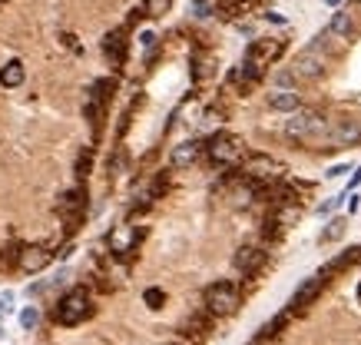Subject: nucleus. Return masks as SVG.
Listing matches in <instances>:
<instances>
[{
  "label": "nucleus",
  "instance_id": "obj_30",
  "mask_svg": "<svg viewBox=\"0 0 361 345\" xmlns=\"http://www.w3.org/2000/svg\"><path fill=\"white\" fill-rule=\"evenodd\" d=\"M325 3H331V7H338V3H342V0H325Z\"/></svg>",
  "mask_w": 361,
  "mask_h": 345
},
{
  "label": "nucleus",
  "instance_id": "obj_29",
  "mask_svg": "<svg viewBox=\"0 0 361 345\" xmlns=\"http://www.w3.org/2000/svg\"><path fill=\"white\" fill-rule=\"evenodd\" d=\"M358 183H361V169H355V176H351V190H355Z\"/></svg>",
  "mask_w": 361,
  "mask_h": 345
},
{
  "label": "nucleus",
  "instance_id": "obj_26",
  "mask_svg": "<svg viewBox=\"0 0 361 345\" xmlns=\"http://www.w3.org/2000/svg\"><path fill=\"white\" fill-rule=\"evenodd\" d=\"M342 199H345V196H335V199H328V203H322V206H318V212H322V216H325V212L338 210V203H342Z\"/></svg>",
  "mask_w": 361,
  "mask_h": 345
},
{
  "label": "nucleus",
  "instance_id": "obj_9",
  "mask_svg": "<svg viewBox=\"0 0 361 345\" xmlns=\"http://www.w3.org/2000/svg\"><path fill=\"white\" fill-rule=\"evenodd\" d=\"M50 249H44V246H27V249H20L17 253V262H20V269L24 272H40L50 266Z\"/></svg>",
  "mask_w": 361,
  "mask_h": 345
},
{
  "label": "nucleus",
  "instance_id": "obj_28",
  "mask_svg": "<svg viewBox=\"0 0 361 345\" xmlns=\"http://www.w3.org/2000/svg\"><path fill=\"white\" fill-rule=\"evenodd\" d=\"M345 173H348V166H331V169H328L331 180H335V176H345Z\"/></svg>",
  "mask_w": 361,
  "mask_h": 345
},
{
  "label": "nucleus",
  "instance_id": "obj_13",
  "mask_svg": "<svg viewBox=\"0 0 361 345\" xmlns=\"http://www.w3.org/2000/svg\"><path fill=\"white\" fill-rule=\"evenodd\" d=\"M199 153H202V143H179L176 150H173V156H169V163L176 166V169H182V166H193L199 160Z\"/></svg>",
  "mask_w": 361,
  "mask_h": 345
},
{
  "label": "nucleus",
  "instance_id": "obj_20",
  "mask_svg": "<svg viewBox=\"0 0 361 345\" xmlns=\"http://www.w3.org/2000/svg\"><path fill=\"white\" fill-rule=\"evenodd\" d=\"M37 322H40V312H37V305H27V309L20 312V326H24L27 332H30L33 326H37Z\"/></svg>",
  "mask_w": 361,
  "mask_h": 345
},
{
  "label": "nucleus",
  "instance_id": "obj_16",
  "mask_svg": "<svg viewBox=\"0 0 361 345\" xmlns=\"http://www.w3.org/2000/svg\"><path fill=\"white\" fill-rule=\"evenodd\" d=\"M24 76H27L24 63H20V60H7V63H3V70H0V83L14 90V87H20V83H24Z\"/></svg>",
  "mask_w": 361,
  "mask_h": 345
},
{
  "label": "nucleus",
  "instance_id": "obj_19",
  "mask_svg": "<svg viewBox=\"0 0 361 345\" xmlns=\"http://www.w3.org/2000/svg\"><path fill=\"white\" fill-rule=\"evenodd\" d=\"M169 3L173 0H143V14L146 17H163L169 10Z\"/></svg>",
  "mask_w": 361,
  "mask_h": 345
},
{
  "label": "nucleus",
  "instance_id": "obj_8",
  "mask_svg": "<svg viewBox=\"0 0 361 345\" xmlns=\"http://www.w3.org/2000/svg\"><path fill=\"white\" fill-rule=\"evenodd\" d=\"M322 289H325V272L308 276V279L295 289V296H292V302H288V312H301V309H308V305L318 299V292H322Z\"/></svg>",
  "mask_w": 361,
  "mask_h": 345
},
{
  "label": "nucleus",
  "instance_id": "obj_17",
  "mask_svg": "<svg viewBox=\"0 0 361 345\" xmlns=\"http://www.w3.org/2000/svg\"><path fill=\"white\" fill-rule=\"evenodd\" d=\"M301 216V206L299 203H282V210L275 212V226H292L295 219Z\"/></svg>",
  "mask_w": 361,
  "mask_h": 345
},
{
  "label": "nucleus",
  "instance_id": "obj_22",
  "mask_svg": "<svg viewBox=\"0 0 361 345\" xmlns=\"http://www.w3.org/2000/svg\"><path fill=\"white\" fill-rule=\"evenodd\" d=\"M90 166H93V150L87 146V150L80 153V160H76V176H87V173H90Z\"/></svg>",
  "mask_w": 361,
  "mask_h": 345
},
{
  "label": "nucleus",
  "instance_id": "obj_18",
  "mask_svg": "<svg viewBox=\"0 0 361 345\" xmlns=\"http://www.w3.org/2000/svg\"><path fill=\"white\" fill-rule=\"evenodd\" d=\"M345 219H331L328 223V229H325V233H322V242H335V239H342V236H345Z\"/></svg>",
  "mask_w": 361,
  "mask_h": 345
},
{
  "label": "nucleus",
  "instance_id": "obj_11",
  "mask_svg": "<svg viewBox=\"0 0 361 345\" xmlns=\"http://www.w3.org/2000/svg\"><path fill=\"white\" fill-rule=\"evenodd\" d=\"M103 53L113 67H123L126 60V31H109L103 37Z\"/></svg>",
  "mask_w": 361,
  "mask_h": 345
},
{
  "label": "nucleus",
  "instance_id": "obj_4",
  "mask_svg": "<svg viewBox=\"0 0 361 345\" xmlns=\"http://www.w3.org/2000/svg\"><path fill=\"white\" fill-rule=\"evenodd\" d=\"M209 156H212V163L236 166L242 160V140L232 133H215L209 140Z\"/></svg>",
  "mask_w": 361,
  "mask_h": 345
},
{
  "label": "nucleus",
  "instance_id": "obj_7",
  "mask_svg": "<svg viewBox=\"0 0 361 345\" xmlns=\"http://www.w3.org/2000/svg\"><path fill=\"white\" fill-rule=\"evenodd\" d=\"M355 143H361V123L342 120L331 126L328 140H325V150H345V146H355Z\"/></svg>",
  "mask_w": 361,
  "mask_h": 345
},
{
  "label": "nucleus",
  "instance_id": "obj_6",
  "mask_svg": "<svg viewBox=\"0 0 361 345\" xmlns=\"http://www.w3.org/2000/svg\"><path fill=\"white\" fill-rule=\"evenodd\" d=\"M83 210H87V193L83 190H67L57 203V212L63 216L67 229H76V223L83 219Z\"/></svg>",
  "mask_w": 361,
  "mask_h": 345
},
{
  "label": "nucleus",
  "instance_id": "obj_2",
  "mask_svg": "<svg viewBox=\"0 0 361 345\" xmlns=\"http://www.w3.org/2000/svg\"><path fill=\"white\" fill-rule=\"evenodd\" d=\"M236 309H239L236 283H215L206 289V312L209 315H232Z\"/></svg>",
  "mask_w": 361,
  "mask_h": 345
},
{
  "label": "nucleus",
  "instance_id": "obj_1",
  "mask_svg": "<svg viewBox=\"0 0 361 345\" xmlns=\"http://www.w3.org/2000/svg\"><path fill=\"white\" fill-rule=\"evenodd\" d=\"M90 312H93L90 296H87L83 289H73V292H67V296L57 302V322H60V326H80Z\"/></svg>",
  "mask_w": 361,
  "mask_h": 345
},
{
  "label": "nucleus",
  "instance_id": "obj_10",
  "mask_svg": "<svg viewBox=\"0 0 361 345\" xmlns=\"http://www.w3.org/2000/svg\"><path fill=\"white\" fill-rule=\"evenodd\" d=\"M262 262H265V253L256 249V246H242L239 253H236V259H232V266H236L242 276H256V272L262 269Z\"/></svg>",
  "mask_w": 361,
  "mask_h": 345
},
{
  "label": "nucleus",
  "instance_id": "obj_3",
  "mask_svg": "<svg viewBox=\"0 0 361 345\" xmlns=\"http://www.w3.org/2000/svg\"><path fill=\"white\" fill-rule=\"evenodd\" d=\"M242 173H245V180H252V183H272L285 173V166L279 163V160H272V156L256 153V156H249V160L242 163Z\"/></svg>",
  "mask_w": 361,
  "mask_h": 345
},
{
  "label": "nucleus",
  "instance_id": "obj_31",
  "mask_svg": "<svg viewBox=\"0 0 361 345\" xmlns=\"http://www.w3.org/2000/svg\"><path fill=\"white\" fill-rule=\"evenodd\" d=\"M358 3H361V0H358Z\"/></svg>",
  "mask_w": 361,
  "mask_h": 345
},
{
  "label": "nucleus",
  "instance_id": "obj_24",
  "mask_svg": "<svg viewBox=\"0 0 361 345\" xmlns=\"http://www.w3.org/2000/svg\"><path fill=\"white\" fill-rule=\"evenodd\" d=\"M123 169H126V153L116 150V156L109 160V176H120Z\"/></svg>",
  "mask_w": 361,
  "mask_h": 345
},
{
  "label": "nucleus",
  "instance_id": "obj_14",
  "mask_svg": "<svg viewBox=\"0 0 361 345\" xmlns=\"http://www.w3.org/2000/svg\"><path fill=\"white\" fill-rule=\"evenodd\" d=\"M269 106L279 113H295V110H301V100L295 90H275L269 93Z\"/></svg>",
  "mask_w": 361,
  "mask_h": 345
},
{
  "label": "nucleus",
  "instance_id": "obj_21",
  "mask_svg": "<svg viewBox=\"0 0 361 345\" xmlns=\"http://www.w3.org/2000/svg\"><path fill=\"white\" fill-rule=\"evenodd\" d=\"M193 14L202 17V20L212 17V14H215V0H193Z\"/></svg>",
  "mask_w": 361,
  "mask_h": 345
},
{
  "label": "nucleus",
  "instance_id": "obj_25",
  "mask_svg": "<svg viewBox=\"0 0 361 345\" xmlns=\"http://www.w3.org/2000/svg\"><path fill=\"white\" fill-rule=\"evenodd\" d=\"M299 76L292 74V70H282V74H275V83H279V90H292V83H295Z\"/></svg>",
  "mask_w": 361,
  "mask_h": 345
},
{
  "label": "nucleus",
  "instance_id": "obj_23",
  "mask_svg": "<svg viewBox=\"0 0 361 345\" xmlns=\"http://www.w3.org/2000/svg\"><path fill=\"white\" fill-rule=\"evenodd\" d=\"M163 289H146V292H143V302H146V305H150V309H159V305H163Z\"/></svg>",
  "mask_w": 361,
  "mask_h": 345
},
{
  "label": "nucleus",
  "instance_id": "obj_27",
  "mask_svg": "<svg viewBox=\"0 0 361 345\" xmlns=\"http://www.w3.org/2000/svg\"><path fill=\"white\" fill-rule=\"evenodd\" d=\"M139 47L152 53V47H156V33H143V37H139Z\"/></svg>",
  "mask_w": 361,
  "mask_h": 345
},
{
  "label": "nucleus",
  "instance_id": "obj_12",
  "mask_svg": "<svg viewBox=\"0 0 361 345\" xmlns=\"http://www.w3.org/2000/svg\"><path fill=\"white\" fill-rule=\"evenodd\" d=\"M328 31L335 33V37H338V40H351V37H355V33L361 31L358 24H355V14H351V10H338V14L331 17V24H328Z\"/></svg>",
  "mask_w": 361,
  "mask_h": 345
},
{
  "label": "nucleus",
  "instance_id": "obj_5",
  "mask_svg": "<svg viewBox=\"0 0 361 345\" xmlns=\"http://www.w3.org/2000/svg\"><path fill=\"white\" fill-rule=\"evenodd\" d=\"M325 67H328V57L308 44L299 57H295V63H292V74L299 76V80H315V76L325 74Z\"/></svg>",
  "mask_w": 361,
  "mask_h": 345
},
{
  "label": "nucleus",
  "instance_id": "obj_15",
  "mask_svg": "<svg viewBox=\"0 0 361 345\" xmlns=\"http://www.w3.org/2000/svg\"><path fill=\"white\" fill-rule=\"evenodd\" d=\"M133 246H136V229L133 226H120V229L109 236V249H113V253L123 255V253H130Z\"/></svg>",
  "mask_w": 361,
  "mask_h": 345
}]
</instances>
